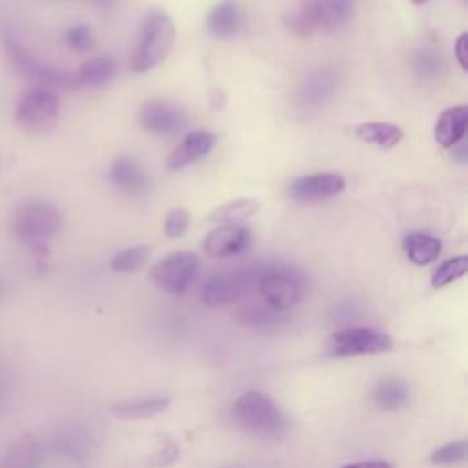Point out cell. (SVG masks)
Returning <instances> with one entry per match:
<instances>
[{"instance_id": "1", "label": "cell", "mask_w": 468, "mask_h": 468, "mask_svg": "<svg viewBox=\"0 0 468 468\" xmlns=\"http://www.w3.org/2000/svg\"><path fill=\"white\" fill-rule=\"evenodd\" d=\"M176 44V26L163 9H150L137 33V42L130 58V68L135 73H146L159 66Z\"/></svg>"}, {"instance_id": "37", "label": "cell", "mask_w": 468, "mask_h": 468, "mask_svg": "<svg viewBox=\"0 0 468 468\" xmlns=\"http://www.w3.org/2000/svg\"><path fill=\"white\" fill-rule=\"evenodd\" d=\"M99 5H102V7H108V5H112L113 4V0H95Z\"/></svg>"}, {"instance_id": "20", "label": "cell", "mask_w": 468, "mask_h": 468, "mask_svg": "<svg viewBox=\"0 0 468 468\" xmlns=\"http://www.w3.org/2000/svg\"><path fill=\"white\" fill-rule=\"evenodd\" d=\"M207 31L216 38H230L241 26V9L238 0L218 2L207 16Z\"/></svg>"}, {"instance_id": "15", "label": "cell", "mask_w": 468, "mask_h": 468, "mask_svg": "<svg viewBox=\"0 0 468 468\" xmlns=\"http://www.w3.org/2000/svg\"><path fill=\"white\" fill-rule=\"evenodd\" d=\"M250 245V230L241 225H218L203 239V250L210 258L241 254Z\"/></svg>"}, {"instance_id": "9", "label": "cell", "mask_w": 468, "mask_h": 468, "mask_svg": "<svg viewBox=\"0 0 468 468\" xmlns=\"http://www.w3.org/2000/svg\"><path fill=\"white\" fill-rule=\"evenodd\" d=\"M393 347V340L377 329L347 327L331 335L327 342V355L335 358L380 355Z\"/></svg>"}, {"instance_id": "34", "label": "cell", "mask_w": 468, "mask_h": 468, "mask_svg": "<svg viewBox=\"0 0 468 468\" xmlns=\"http://www.w3.org/2000/svg\"><path fill=\"white\" fill-rule=\"evenodd\" d=\"M466 38H468V33L463 31L457 37L455 44H453V55H455V60H457V64L461 66L463 71L468 69V62H466Z\"/></svg>"}, {"instance_id": "12", "label": "cell", "mask_w": 468, "mask_h": 468, "mask_svg": "<svg viewBox=\"0 0 468 468\" xmlns=\"http://www.w3.org/2000/svg\"><path fill=\"white\" fill-rule=\"evenodd\" d=\"M346 188V179L336 172H316L300 176L287 185V196L298 203H314L331 199Z\"/></svg>"}, {"instance_id": "31", "label": "cell", "mask_w": 468, "mask_h": 468, "mask_svg": "<svg viewBox=\"0 0 468 468\" xmlns=\"http://www.w3.org/2000/svg\"><path fill=\"white\" fill-rule=\"evenodd\" d=\"M466 457H468L466 441H464V439H459V441L448 442V444L441 446L439 450H435V452L430 455V461H431L433 464H439V466H450V464H459V463H463Z\"/></svg>"}, {"instance_id": "19", "label": "cell", "mask_w": 468, "mask_h": 468, "mask_svg": "<svg viewBox=\"0 0 468 468\" xmlns=\"http://www.w3.org/2000/svg\"><path fill=\"white\" fill-rule=\"evenodd\" d=\"M48 455H58L68 461L80 463L91 452L90 437L80 430H64L44 442Z\"/></svg>"}, {"instance_id": "2", "label": "cell", "mask_w": 468, "mask_h": 468, "mask_svg": "<svg viewBox=\"0 0 468 468\" xmlns=\"http://www.w3.org/2000/svg\"><path fill=\"white\" fill-rule=\"evenodd\" d=\"M236 422L250 435L278 441L289 431V419L280 406L261 391H245L232 408Z\"/></svg>"}, {"instance_id": "10", "label": "cell", "mask_w": 468, "mask_h": 468, "mask_svg": "<svg viewBox=\"0 0 468 468\" xmlns=\"http://www.w3.org/2000/svg\"><path fill=\"white\" fill-rule=\"evenodd\" d=\"M199 271V258L188 250H176L161 258L150 271L154 283L168 294H183Z\"/></svg>"}, {"instance_id": "28", "label": "cell", "mask_w": 468, "mask_h": 468, "mask_svg": "<svg viewBox=\"0 0 468 468\" xmlns=\"http://www.w3.org/2000/svg\"><path fill=\"white\" fill-rule=\"evenodd\" d=\"M152 247L150 245H135L119 250L110 260V269L119 274H128L139 271L150 258Z\"/></svg>"}, {"instance_id": "3", "label": "cell", "mask_w": 468, "mask_h": 468, "mask_svg": "<svg viewBox=\"0 0 468 468\" xmlns=\"http://www.w3.org/2000/svg\"><path fill=\"white\" fill-rule=\"evenodd\" d=\"M355 13V0H302L292 11L291 27L302 37L333 33L344 27Z\"/></svg>"}, {"instance_id": "11", "label": "cell", "mask_w": 468, "mask_h": 468, "mask_svg": "<svg viewBox=\"0 0 468 468\" xmlns=\"http://www.w3.org/2000/svg\"><path fill=\"white\" fill-rule=\"evenodd\" d=\"M186 112L166 99H150L139 108V124L154 135H176L186 126Z\"/></svg>"}, {"instance_id": "4", "label": "cell", "mask_w": 468, "mask_h": 468, "mask_svg": "<svg viewBox=\"0 0 468 468\" xmlns=\"http://www.w3.org/2000/svg\"><path fill=\"white\" fill-rule=\"evenodd\" d=\"M305 287V276L296 267L282 263L260 267L256 289L260 291L263 303L280 313L294 307L302 300Z\"/></svg>"}, {"instance_id": "38", "label": "cell", "mask_w": 468, "mask_h": 468, "mask_svg": "<svg viewBox=\"0 0 468 468\" xmlns=\"http://www.w3.org/2000/svg\"><path fill=\"white\" fill-rule=\"evenodd\" d=\"M411 2H413V4H424L426 0H411Z\"/></svg>"}, {"instance_id": "35", "label": "cell", "mask_w": 468, "mask_h": 468, "mask_svg": "<svg viewBox=\"0 0 468 468\" xmlns=\"http://www.w3.org/2000/svg\"><path fill=\"white\" fill-rule=\"evenodd\" d=\"M342 468H393V466L386 461H360V463L346 464Z\"/></svg>"}, {"instance_id": "27", "label": "cell", "mask_w": 468, "mask_h": 468, "mask_svg": "<svg viewBox=\"0 0 468 468\" xmlns=\"http://www.w3.org/2000/svg\"><path fill=\"white\" fill-rule=\"evenodd\" d=\"M238 320L249 327L269 329L280 325L285 320V314L267 303H249L238 311Z\"/></svg>"}, {"instance_id": "26", "label": "cell", "mask_w": 468, "mask_h": 468, "mask_svg": "<svg viewBox=\"0 0 468 468\" xmlns=\"http://www.w3.org/2000/svg\"><path fill=\"white\" fill-rule=\"evenodd\" d=\"M260 208V203L252 197H238L227 201L210 210L208 221L216 225H241L249 218H252Z\"/></svg>"}, {"instance_id": "8", "label": "cell", "mask_w": 468, "mask_h": 468, "mask_svg": "<svg viewBox=\"0 0 468 468\" xmlns=\"http://www.w3.org/2000/svg\"><path fill=\"white\" fill-rule=\"evenodd\" d=\"M5 49L9 55V60L13 68L26 79L33 80L37 86L42 88H60V90H75L79 88L77 77L57 69L53 66H46L40 60H37L31 53H27L15 38H5Z\"/></svg>"}, {"instance_id": "25", "label": "cell", "mask_w": 468, "mask_h": 468, "mask_svg": "<svg viewBox=\"0 0 468 468\" xmlns=\"http://www.w3.org/2000/svg\"><path fill=\"white\" fill-rule=\"evenodd\" d=\"M355 135L369 144H375L378 148L389 150L395 148L402 137L404 132L400 126L393 124V122H380V121H369V122H362L355 128Z\"/></svg>"}, {"instance_id": "6", "label": "cell", "mask_w": 468, "mask_h": 468, "mask_svg": "<svg viewBox=\"0 0 468 468\" xmlns=\"http://www.w3.org/2000/svg\"><path fill=\"white\" fill-rule=\"evenodd\" d=\"M60 115V99L58 95L42 86H35L27 90L15 110V119L20 128L29 133L42 135L48 133Z\"/></svg>"}, {"instance_id": "13", "label": "cell", "mask_w": 468, "mask_h": 468, "mask_svg": "<svg viewBox=\"0 0 468 468\" xmlns=\"http://www.w3.org/2000/svg\"><path fill=\"white\" fill-rule=\"evenodd\" d=\"M110 183L115 190L130 197H143L152 188V177L148 170L130 155H119L112 161L108 172Z\"/></svg>"}, {"instance_id": "18", "label": "cell", "mask_w": 468, "mask_h": 468, "mask_svg": "<svg viewBox=\"0 0 468 468\" xmlns=\"http://www.w3.org/2000/svg\"><path fill=\"white\" fill-rule=\"evenodd\" d=\"M48 452L42 441L33 435L18 437L7 450L2 468H42Z\"/></svg>"}, {"instance_id": "29", "label": "cell", "mask_w": 468, "mask_h": 468, "mask_svg": "<svg viewBox=\"0 0 468 468\" xmlns=\"http://www.w3.org/2000/svg\"><path fill=\"white\" fill-rule=\"evenodd\" d=\"M468 272V256H453L446 261H442L431 274V287L441 289L450 285L452 282L463 278Z\"/></svg>"}, {"instance_id": "32", "label": "cell", "mask_w": 468, "mask_h": 468, "mask_svg": "<svg viewBox=\"0 0 468 468\" xmlns=\"http://www.w3.org/2000/svg\"><path fill=\"white\" fill-rule=\"evenodd\" d=\"M190 227V212L183 207H176V208H170L166 218H165V234L172 239L176 238H181Z\"/></svg>"}, {"instance_id": "16", "label": "cell", "mask_w": 468, "mask_h": 468, "mask_svg": "<svg viewBox=\"0 0 468 468\" xmlns=\"http://www.w3.org/2000/svg\"><path fill=\"white\" fill-rule=\"evenodd\" d=\"M216 144V133L208 130H194L186 133L168 154L166 166L170 170H183L205 155L210 154V150Z\"/></svg>"}, {"instance_id": "14", "label": "cell", "mask_w": 468, "mask_h": 468, "mask_svg": "<svg viewBox=\"0 0 468 468\" xmlns=\"http://www.w3.org/2000/svg\"><path fill=\"white\" fill-rule=\"evenodd\" d=\"M338 75L331 68L316 69L309 73L294 91V104L302 110L324 106L336 91Z\"/></svg>"}, {"instance_id": "33", "label": "cell", "mask_w": 468, "mask_h": 468, "mask_svg": "<svg viewBox=\"0 0 468 468\" xmlns=\"http://www.w3.org/2000/svg\"><path fill=\"white\" fill-rule=\"evenodd\" d=\"M66 42L75 51H88L93 46V33L88 24H75L66 31Z\"/></svg>"}, {"instance_id": "39", "label": "cell", "mask_w": 468, "mask_h": 468, "mask_svg": "<svg viewBox=\"0 0 468 468\" xmlns=\"http://www.w3.org/2000/svg\"><path fill=\"white\" fill-rule=\"evenodd\" d=\"M0 399H2V389H0Z\"/></svg>"}, {"instance_id": "17", "label": "cell", "mask_w": 468, "mask_h": 468, "mask_svg": "<svg viewBox=\"0 0 468 468\" xmlns=\"http://www.w3.org/2000/svg\"><path fill=\"white\" fill-rule=\"evenodd\" d=\"M466 128H468V106L455 104L441 112L433 128V135L439 146L453 148L459 141L464 139Z\"/></svg>"}, {"instance_id": "21", "label": "cell", "mask_w": 468, "mask_h": 468, "mask_svg": "<svg viewBox=\"0 0 468 468\" xmlns=\"http://www.w3.org/2000/svg\"><path fill=\"white\" fill-rule=\"evenodd\" d=\"M402 249H404L406 258L411 263L424 267V265L433 263L439 258V254L442 250V243L433 234L410 232L402 238Z\"/></svg>"}, {"instance_id": "5", "label": "cell", "mask_w": 468, "mask_h": 468, "mask_svg": "<svg viewBox=\"0 0 468 468\" xmlns=\"http://www.w3.org/2000/svg\"><path fill=\"white\" fill-rule=\"evenodd\" d=\"M60 225L62 216L58 208L40 199L20 205L13 219L15 236L27 245H40L51 239L60 230Z\"/></svg>"}, {"instance_id": "22", "label": "cell", "mask_w": 468, "mask_h": 468, "mask_svg": "<svg viewBox=\"0 0 468 468\" xmlns=\"http://www.w3.org/2000/svg\"><path fill=\"white\" fill-rule=\"evenodd\" d=\"M371 399L384 411H399L410 402V388L400 378H382L375 384Z\"/></svg>"}, {"instance_id": "24", "label": "cell", "mask_w": 468, "mask_h": 468, "mask_svg": "<svg viewBox=\"0 0 468 468\" xmlns=\"http://www.w3.org/2000/svg\"><path fill=\"white\" fill-rule=\"evenodd\" d=\"M170 406L168 397H150V399H135V400H122L112 406V415L122 420H139L150 419L154 415L163 413Z\"/></svg>"}, {"instance_id": "30", "label": "cell", "mask_w": 468, "mask_h": 468, "mask_svg": "<svg viewBox=\"0 0 468 468\" xmlns=\"http://www.w3.org/2000/svg\"><path fill=\"white\" fill-rule=\"evenodd\" d=\"M444 66L441 53L435 49H420L413 58V69L420 79H441Z\"/></svg>"}, {"instance_id": "36", "label": "cell", "mask_w": 468, "mask_h": 468, "mask_svg": "<svg viewBox=\"0 0 468 468\" xmlns=\"http://www.w3.org/2000/svg\"><path fill=\"white\" fill-rule=\"evenodd\" d=\"M453 157L459 161V163H466V144L463 141H459L455 146H453Z\"/></svg>"}, {"instance_id": "23", "label": "cell", "mask_w": 468, "mask_h": 468, "mask_svg": "<svg viewBox=\"0 0 468 468\" xmlns=\"http://www.w3.org/2000/svg\"><path fill=\"white\" fill-rule=\"evenodd\" d=\"M117 73V62L110 55H97L84 60L77 71L79 86L101 88L108 84Z\"/></svg>"}, {"instance_id": "7", "label": "cell", "mask_w": 468, "mask_h": 468, "mask_svg": "<svg viewBox=\"0 0 468 468\" xmlns=\"http://www.w3.org/2000/svg\"><path fill=\"white\" fill-rule=\"evenodd\" d=\"M261 265H250L243 269L221 271L210 274L201 285V300L208 307H223L229 305L241 296H245L252 287H256V280Z\"/></svg>"}]
</instances>
